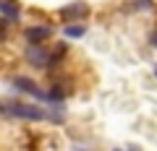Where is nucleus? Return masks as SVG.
<instances>
[{
	"label": "nucleus",
	"instance_id": "1",
	"mask_svg": "<svg viewBox=\"0 0 157 151\" xmlns=\"http://www.w3.org/2000/svg\"><path fill=\"white\" fill-rule=\"evenodd\" d=\"M6 112L11 117H18V120H29V123H39V120L47 117V112L42 107H34V104H21V102H8L6 104Z\"/></svg>",
	"mask_w": 157,
	"mask_h": 151
},
{
	"label": "nucleus",
	"instance_id": "2",
	"mask_svg": "<svg viewBox=\"0 0 157 151\" xmlns=\"http://www.w3.org/2000/svg\"><path fill=\"white\" fill-rule=\"evenodd\" d=\"M24 57H26V63H29V65H34V68H50V65H52V55H47L45 47L32 45V42H29Z\"/></svg>",
	"mask_w": 157,
	"mask_h": 151
},
{
	"label": "nucleus",
	"instance_id": "3",
	"mask_svg": "<svg viewBox=\"0 0 157 151\" xmlns=\"http://www.w3.org/2000/svg\"><path fill=\"white\" fill-rule=\"evenodd\" d=\"M11 86H13V89H18V91H24V94L37 96V99H47V94H45L42 89H39V86L34 84L32 78H26V76H16V78L11 81Z\"/></svg>",
	"mask_w": 157,
	"mask_h": 151
},
{
	"label": "nucleus",
	"instance_id": "4",
	"mask_svg": "<svg viewBox=\"0 0 157 151\" xmlns=\"http://www.w3.org/2000/svg\"><path fill=\"white\" fill-rule=\"evenodd\" d=\"M50 26H32L26 29V42H32V45H39V42L50 39Z\"/></svg>",
	"mask_w": 157,
	"mask_h": 151
},
{
	"label": "nucleus",
	"instance_id": "5",
	"mask_svg": "<svg viewBox=\"0 0 157 151\" xmlns=\"http://www.w3.org/2000/svg\"><path fill=\"white\" fill-rule=\"evenodd\" d=\"M86 13H89V8H86L84 3H73V5L63 8V11H60V16H63V18H84Z\"/></svg>",
	"mask_w": 157,
	"mask_h": 151
},
{
	"label": "nucleus",
	"instance_id": "6",
	"mask_svg": "<svg viewBox=\"0 0 157 151\" xmlns=\"http://www.w3.org/2000/svg\"><path fill=\"white\" fill-rule=\"evenodd\" d=\"M0 13H3L8 21H16L18 18V3L16 0H0Z\"/></svg>",
	"mask_w": 157,
	"mask_h": 151
},
{
	"label": "nucleus",
	"instance_id": "7",
	"mask_svg": "<svg viewBox=\"0 0 157 151\" xmlns=\"http://www.w3.org/2000/svg\"><path fill=\"white\" fill-rule=\"evenodd\" d=\"M86 29L81 26V23H71V26H66V37H81Z\"/></svg>",
	"mask_w": 157,
	"mask_h": 151
},
{
	"label": "nucleus",
	"instance_id": "8",
	"mask_svg": "<svg viewBox=\"0 0 157 151\" xmlns=\"http://www.w3.org/2000/svg\"><path fill=\"white\" fill-rule=\"evenodd\" d=\"M152 45H155V47H157V31H155V34H152Z\"/></svg>",
	"mask_w": 157,
	"mask_h": 151
},
{
	"label": "nucleus",
	"instance_id": "9",
	"mask_svg": "<svg viewBox=\"0 0 157 151\" xmlns=\"http://www.w3.org/2000/svg\"><path fill=\"white\" fill-rule=\"evenodd\" d=\"M155 76H157V68H155Z\"/></svg>",
	"mask_w": 157,
	"mask_h": 151
}]
</instances>
